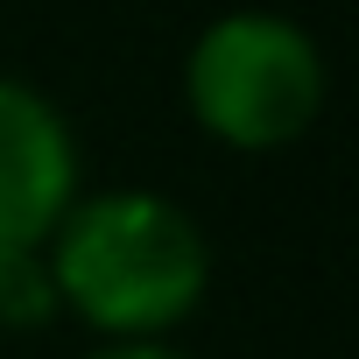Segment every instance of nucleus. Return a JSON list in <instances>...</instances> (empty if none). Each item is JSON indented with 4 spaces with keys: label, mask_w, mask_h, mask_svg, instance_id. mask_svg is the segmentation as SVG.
<instances>
[{
    "label": "nucleus",
    "mask_w": 359,
    "mask_h": 359,
    "mask_svg": "<svg viewBox=\"0 0 359 359\" xmlns=\"http://www.w3.org/2000/svg\"><path fill=\"white\" fill-rule=\"evenodd\" d=\"M43 268L57 282V303L106 338L176 331L205 303V282H212L198 219L155 191L71 198V212L43 247Z\"/></svg>",
    "instance_id": "nucleus-1"
},
{
    "label": "nucleus",
    "mask_w": 359,
    "mask_h": 359,
    "mask_svg": "<svg viewBox=\"0 0 359 359\" xmlns=\"http://www.w3.org/2000/svg\"><path fill=\"white\" fill-rule=\"evenodd\" d=\"M191 120L226 148H289L324 113V57L282 15H219L184 64Z\"/></svg>",
    "instance_id": "nucleus-2"
},
{
    "label": "nucleus",
    "mask_w": 359,
    "mask_h": 359,
    "mask_svg": "<svg viewBox=\"0 0 359 359\" xmlns=\"http://www.w3.org/2000/svg\"><path fill=\"white\" fill-rule=\"evenodd\" d=\"M78 198V141L64 113L0 71V261L43 254Z\"/></svg>",
    "instance_id": "nucleus-3"
},
{
    "label": "nucleus",
    "mask_w": 359,
    "mask_h": 359,
    "mask_svg": "<svg viewBox=\"0 0 359 359\" xmlns=\"http://www.w3.org/2000/svg\"><path fill=\"white\" fill-rule=\"evenodd\" d=\"M64 303H57V282L43 268V254H15L0 261V324H50Z\"/></svg>",
    "instance_id": "nucleus-4"
},
{
    "label": "nucleus",
    "mask_w": 359,
    "mask_h": 359,
    "mask_svg": "<svg viewBox=\"0 0 359 359\" xmlns=\"http://www.w3.org/2000/svg\"><path fill=\"white\" fill-rule=\"evenodd\" d=\"M92 359H191V352H176V345H162V338H113V345H99Z\"/></svg>",
    "instance_id": "nucleus-5"
}]
</instances>
